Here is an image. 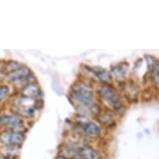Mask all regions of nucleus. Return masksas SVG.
Returning a JSON list of instances; mask_svg holds the SVG:
<instances>
[{"label":"nucleus","instance_id":"obj_16","mask_svg":"<svg viewBox=\"0 0 159 159\" xmlns=\"http://www.w3.org/2000/svg\"><path fill=\"white\" fill-rule=\"evenodd\" d=\"M145 57H146L147 63H148V68L150 73L158 64V61L157 59H156V57H154L153 56H151V55H146Z\"/></svg>","mask_w":159,"mask_h":159},{"label":"nucleus","instance_id":"obj_7","mask_svg":"<svg viewBox=\"0 0 159 159\" xmlns=\"http://www.w3.org/2000/svg\"><path fill=\"white\" fill-rule=\"evenodd\" d=\"M20 94L30 98L39 99L41 98L40 97L42 95V90L39 84L37 83H34L23 88L20 90Z\"/></svg>","mask_w":159,"mask_h":159},{"label":"nucleus","instance_id":"obj_13","mask_svg":"<svg viewBox=\"0 0 159 159\" xmlns=\"http://www.w3.org/2000/svg\"><path fill=\"white\" fill-rule=\"evenodd\" d=\"M84 134L89 137H95L101 133V127L93 121L90 120L84 126H82Z\"/></svg>","mask_w":159,"mask_h":159},{"label":"nucleus","instance_id":"obj_5","mask_svg":"<svg viewBox=\"0 0 159 159\" xmlns=\"http://www.w3.org/2000/svg\"><path fill=\"white\" fill-rule=\"evenodd\" d=\"M36 99L30 98L18 94L11 98V105L13 108H27L34 107Z\"/></svg>","mask_w":159,"mask_h":159},{"label":"nucleus","instance_id":"obj_17","mask_svg":"<svg viewBox=\"0 0 159 159\" xmlns=\"http://www.w3.org/2000/svg\"><path fill=\"white\" fill-rule=\"evenodd\" d=\"M10 93V89L6 84H1L0 85V102L3 101L9 95Z\"/></svg>","mask_w":159,"mask_h":159},{"label":"nucleus","instance_id":"obj_6","mask_svg":"<svg viewBox=\"0 0 159 159\" xmlns=\"http://www.w3.org/2000/svg\"><path fill=\"white\" fill-rule=\"evenodd\" d=\"M30 73H32V72L29 69V68H28L25 65H22L20 68H17L16 70L12 71L10 73H8V74H6V79L10 84H13L19 80H21L22 78H24L27 75H29Z\"/></svg>","mask_w":159,"mask_h":159},{"label":"nucleus","instance_id":"obj_14","mask_svg":"<svg viewBox=\"0 0 159 159\" xmlns=\"http://www.w3.org/2000/svg\"><path fill=\"white\" fill-rule=\"evenodd\" d=\"M59 155H62L63 157H66L68 158L72 159L73 157H75L76 155H78V152L74 150L73 148H71L70 146H68V144H63L59 147Z\"/></svg>","mask_w":159,"mask_h":159},{"label":"nucleus","instance_id":"obj_8","mask_svg":"<svg viewBox=\"0 0 159 159\" xmlns=\"http://www.w3.org/2000/svg\"><path fill=\"white\" fill-rule=\"evenodd\" d=\"M97 119L102 125L107 128H114L116 127V121L114 119V113L111 110H105L100 112L97 116Z\"/></svg>","mask_w":159,"mask_h":159},{"label":"nucleus","instance_id":"obj_11","mask_svg":"<svg viewBox=\"0 0 159 159\" xmlns=\"http://www.w3.org/2000/svg\"><path fill=\"white\" fill-rule=\"evenodd\" d=\"M128 69V63L123 62L118 65H115L112 67V70H111L110 74L112 76V78H115L118 81H122L127 75Z\"/></svg>","mask_w":159,"mask_h":159},{"label":"nucleus","instance_id":"obj_20","mask_svg":"<svg viewBox=\"0 0 159 159\" xmlns=\"http://www.w3.org/2000/svg\"><path fill=\"white\" fill-rule=\"evenodd\" d=\"M0 159H8V158H7L6 157L3 156V155H1V154H0Z\"/></svg>","mask_w":159,"mask_h":159},{"label":"nucleus","instance_id":"obj_2","mask_svg":"<svg viewBox=\"0 0 159 159\" xmlns=\"http://www.w3.org/2000/svg\"><path fill=\"white\" fill-rule=\"evenodd\" d=\"M98 94L100 98L108 104L116 112L123 108V99L118 92L112 86V84H102L99 87Z\"/></svg>","mask_w":159,"mask_h":159},{"label":"nucleus","instance_id":"obj_19","mask_svg":"<svg viewBox=\"0 0 159 159\" xmlns=\"http://www.w3.org/2000/svg\"><path fill=\"white\" fill-rule=\"evenodd\" d=\"M72 159H83V158H82L81 157L79 156V155H76V156L73 157Z\"/></svg>","mask_w":159,"mask_h":159},{"label":"nucleus","instance_id":"obj_21","mask_svg":"<svg viewBox=\"0 0 159 159\" xmlns=\"http://www.w3.org/2000/svg\"><path fill=\"white\" fill-rule=\"evenodd\" d=\"M102 159H107V158H102Z\"/></svg>","mask_w":159,"mask_h":159},{"label":"nucleus","instance_id":"obj_18","mask_svg":"<svg viewBox=\"0 0 159 159\" xmlns=\"http://www.w3.org/2000/svg\"><path fill=\"white\" fill-rule=\"evenodd\" d=\"M55 159H70V158H68V157H63L62 156V155H57V157H56V158Z\"/></svg>","mask_w":159,"mask_h":159},{"label":"nucleus","instance_id":"obj_12","mask_svg":"<svg viewBox=\"0 0 159 159\" xmlns=\"http://www.w3.org/2000/svg\"><path fill=\"white\" fill-rule=\"evenodd\" d=\"M20 146H11V145H1L0 154L8 159L15 158L18 156L20 152Z\"/></svg>","mask_w":159,"mask_h":159},{"label":"nucleus","instance_id":"obj_9","mask_svg":"<svg viewBox=\"0 0 159 159\" xmlns=\"http://www.w3.org/2000/svg\"><path fill=\"white\" fill-rule=\"evenodd\" d=\"M78 155L81 157L83 159H101L100 153L93 147L90 145H84L78 149Z\"/></svg>","mask_w":159,"mask_h":159},{"label":"nucleus","instance_id":"obj_4","mask_svg":"<svg viewBox=\"0 0 159 159\" xmlns=\"http://www.w3.org/2000/svg\"><path fill=\"white\" fill-rule=\"evenodd\" d=\"M26 136L24 133H19L9 129H3L0 131V144L20 146L25 140Z\"/></svg>","mask_w":159,"mask_h":159},{"label":"nucleus","instance_id":"obj_15","mask_svg":"<svg viewBox=\"0 0 159 159\" xmlns=\"http://www.w3.org/2000/svg\"><path fill=\"white\" fill-rule=\"evenodd\" d=\"M22 66V64L20 63H18L17 61H13L9 60L8 62H6L4 64L1 65L2 67V73H5V74H8V73H10L12 71L16 70L17 68H20Z\"/></svg>","mask_w":159,"mask_h":159},{"label":"nucleus","instance_id":"obj_3","mask_svg":"<svg viewBox=\"0 0 159 159\" xmlns=\"http://www.w3.org/2000/svg\"><path fill=\"white\" fill-rule=\"evenodd\" d=\"M0 128L9 129L19 133H25L24 118L14 113H2L0 114Z\"/></svg>","mask_w":159,"mask_h":159},{"label":"nucleus","instance_id":"obj_10","mask_svg":"<svg viewBox=\"0 0 159 159\" xmlns=\"http://www.w3.org/2000/svg\"><path fill=\"white\" fill-rule=\"evenodd\" d=\"M92 71L93 73L94 77L98 78L99 81H101L103 84H112V78L110 73L107 69L102 68V67H93L92 68Z\"/></svg>","mask_w":159,"mask_h":159},{"label":"nucleus","instance_id":"obj_1","mask_svg":"<svg viewBox=\"0 0 159 159\" xmlns=\"http://www.w3.org/2000/svg\"><path fill=\"white\" fill-rule=\"evenodd\" d=\"M70 97L78 102L79 107H90L94 102L93 88L85 81H78L72 85Z\"/></svg>","mask_w":159,"mask_h":159}]
</instances>
